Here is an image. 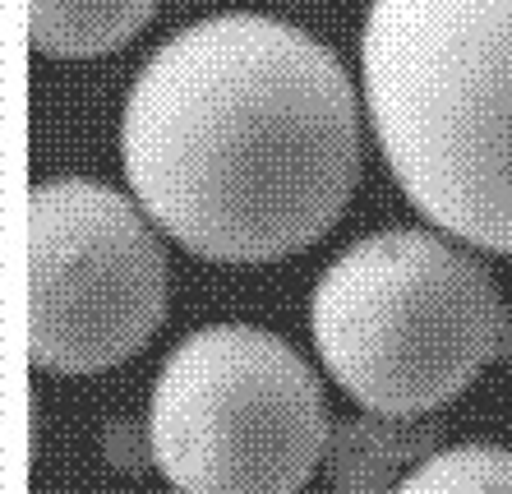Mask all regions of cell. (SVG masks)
<instances>
[{"mask_svg":"<svg viewBox=\"0 0 512 494\" xmlns=\"http://www.w3.org/2000/svg\"><path fill=\"white\" fill-rule=\"evenodd\" d=\"M120 162L176 245L213 264H268L342 217L360 181V102L319 37L217 14L134 74Z\"/></svg>","mask_w":512,"mask_h":494,"instance_id":"6da1fadb","label":"cell"},{"mask_svg":"<svg viewBox=\"0 0 512 494\" xmlns=\"http://www.w3.org/2000/svg\"><path fill=\"white\" fill-rule=\"evenodd\" d=\"M360 79L406 199L512 254V0H370Z\"/></svg>","mask_w":512,"mask_h":494,"instance_id":"7a4b0ae2","label":"cell"},{"mask_svg":"<svg viewBox=\"0 0 512 494\" xmlns=\"http://www.w3.org/2000/svg\"><path fill=\"white\" fill-rule=\"evenodd\" d=\"M323 370L374 416H429L489 361L512 319L480 259L434 231H374L328 264L310 301Z\"/></svg>","mask_w":512,"mask_h":494,"instance_id":"3957f363","label":"cell"},{"mask_svg":"<svg viewBox=\"0 0 512 494\" xmlns=\"http://www.w3.org/2000/svg\"><path fill=\"white\" fill-rule=\"evenodd\" d=\"M153 467L180 494H296L333 444L328 402L291 342L213 324L157 370Z\"/></svg>","mask_w":512,"mask_h":494,"instance_id":"277c9868","label":"cell"},{"mask_svg":"<svg viewBox=\"0 0 512 494\" xmlns=\"http://www.w3.org/2000/svg\"><path fill=\"white\" fill-rule=\"evenodd\" d=\"M167 254L111 185L47 181L28 204V356L97 374L148 347L167 319Z\"/></svg>","mask_w":512,"mask_h":494,"instance_id":"5b68a950","label":"cell"},{"mask_svg":"<svg viewBox=\"0 0 512 494\" xmlns=\"http://www.w3.org/2000/svg\"><path fill=\"white\" fill-rule=\"evenodd\" d=\"M439 421H402V416H360L333 430L328 444V481L337 494H383L402 485L411 462L439 453Z\"/></svg>","mask_w":512,"mask_h":494,"instance_id":"8992f818","label":"cell"},{"mask_svg":"<svg viewBox=\"0 0 512 494\" xmlns=\"http://www.w3.org/2000/svg\"><path fill=\"white\" fill-rule=\"evenodd\" d=\"M162 0H28V33L42 56L84 61L125 47Z\"/></svg>","mask_w":512,"mask_h":494,"instance_id":"52a82bcc","label":"cell"},{"mask_svg":"<svg viewBox=\"0 0 512 494\" xmlns=\"http://www.w3.org/2000/svg\"><path fill=\"white\" fill-rule=\"evenodd\" d=\"M393 494H512V448H439L434 458L406 471Z\"/></svg>","mask_w":512,"mask_h":494,"instance_id":"ba28073f","label":"cell"},{"mask_svg":"<svg viewBox=\"0 0 512 494\" xmlns=\"http://www.w3.org/2000/svg\"><path fill=\"white\" fill-rule=\"evenodd\" d=\"M107 458L116 471H143V462L153 458V430H148V425H134V421H111Z\"/></svg>","mask_w":512,"mask_h":494,"instance_id":"9c48e42d","label":"cell"}]
</instances>
